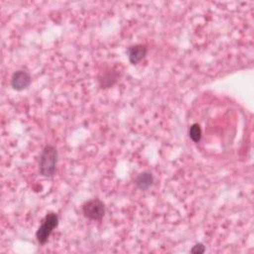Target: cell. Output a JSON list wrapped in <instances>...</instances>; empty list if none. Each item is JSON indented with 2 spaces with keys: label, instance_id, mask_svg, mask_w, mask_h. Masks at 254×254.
Returning a JSON list of instances; mask_svg holds the SVG:
<instances>
[{
  "label": "cell",
  "instance_id": "1",
  "mask_svg": "<svg viewBox=\"0 0 254 254\" xmlns=\"http://www.w3.org/2000/svg\"><path fill=\"white\" fill-rule=\"evenodd\" d=\"M58 151L56 147L52 145H47L39 159V172L43 177L51 178L55 175L58 163Z\"/></svg>",
  "mask_w": 254,
  "mask_h": 254
},
{
  "label": "cell",
  "instance_id": "9",
  "mask_svg": "<svg viewBox=\"0 0 254 254\" xmlns=\"http://www.w3.org/2000/svg\"><path fill=\"white\" fill-rule=\"evenodd\" d=\"M204 252H205V246L203 243H197L191 249V253H194V254H202Z\"/></svg>",
  "mask_w": 254,
  "mask_h": 254
},
{
  "label": "cell",
  "instance_id": "7",
  "mask_svg": "<svg viewBox=\"0 0 254 254\" xmlns=\"http://www.w3.org/2000/svg\"><path fill=\"white\" fill-rule=\"evenodd\" d=\"M154 183V176L151 172L145 171L140 173L135 179L136 187L141 191H147Z\"/></svg>",
  "mask_w": 254,
  "mask_h": 254
},
{
  "label": "cell",
  "instance_id": "4",
  "mask_svg": "<svg viewBox=\"0 0 254 254\" xmlns=\"http://www.w3.org/2000/svg\"><path fill=\"white\" fill-rule=\"evenodd\" d=\"M32 82V78L27 71L18 70L11 77V87L17 92L26 90Z\"/></svg>",
  "mask_w": 254,
  "mask_h": 254
},
{
  "label": "cell",
  "instance_id": "8",
  "mask_svg": "<svg viewBox=\"0 0 254 254\" xmlns=\"http://www.w3.org/2000/svg\"><path fill=\"white\" fill-rule=\"evenodd\" d=\"M189 135H190V138L192 139V141H194L195 143H198L201 141L203 132H202V128L199 123H194L193 125H191L190 130H189Z\"/></svg>",
  "mask_w": 254,
  "mask_h": 254
},
{
  "label": "cell",
  "instance_id": "6",
  "mask_svg": "<svg viewBox=\"0 0 254 254\" xmlns=\"http://www.w3.org/2000/svg\"><path fill=\"white\" fill-rule=\"evenodd\" d=\"M118 80H119L118 71H116L114 69H108L107 71L103 72L101 75V77L99 79V82H100V85H101L102 88L109 89L113 85H115Z\"/></svg>",
  "mask_w": 254,
  "mask_h": 254
},
{
  "label": "cell",
  "instance_id": "3",
  "mask_svg": "<svg viewBox=\"0 0 254 254\" xmlns=\"http://www.w3.org/2000/svg\"><path fill=\"white\" fill-rule=\"evenodd\" d=\"M83 213L88 219L101 221L105 214V205L99 199L87 201L83 204Z\"/></svg>",
  "mask_w": 254,
  "mask_h": 254
},
{
  "label": "cell",
  "instance_id": "2",
  "mask_svg": "<svg viewBox=\"0 0 254 254\" xmlns=\"http://www.w3.org/2000/svg\"><path fill=\"white\" fill-rule=\"evenodd\" d=\"M59 215L56 212L50 211L46 214L36 232V238L40 244L47 243L53 230L59 225Z\"/></svg>",
  "mask_w": 254,
  "mask_h": 254
},
{
  "label": "cell",
  "instance_id": "5",
  "mask_svg": "<svg viewBox=\"0 0 254 254\" xmlns=\"http://www.w3.org/2000/svg\"><path fill=\"white\" fill-rule=\"evenodd\" d=\"M147 47L142 44H137L129 47L128 49V59L132 65H137L140 63L147 55Z\"/></svg>",
  "mask_w": 254,
  "mask_h": 254
}]
</instances>
